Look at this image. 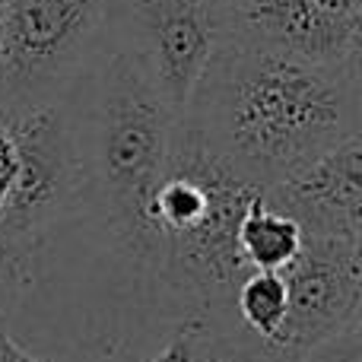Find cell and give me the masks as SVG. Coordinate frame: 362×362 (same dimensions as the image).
Here are the masks:
<instances>
[{
	"label": "cell",
	"instance_id": "obj_1",
	"mask_svg": "<svg viewBox=\"0 0 362 362\" xmlns=\"http://www.w3.org/2000/svg\"><path fill=\"white\" fill-rule=\"evenodd\" d=\"M359 57L312 61L223 32L178 124L261 191L296 178L362 131Z\"/></svg>",
	"mask_w": 362,
	"mask_h": 362
},
{
	"label": "cell",
	"instance_id": "obj_2",
	"mask_svg": "<svg viewBox=\"0 0 362 362\" xmlns=\"http://www.w3.org/2000/svg\"><path fill=\"white\" fill-rule=\"evenodd\" d=\"M64 102L86 175V223L127 270L163 296L175 318L163 280L165 242L153 200L169 165L178 118L124 35Z\"/></svg>",
	"mask_w": 362,
	"mask_h": 362
},
{
	"label": "cell",
	"instance_id": "obj_3",
	"mask_svg": "<svg viewBox=\"0 0 362 362\" xmlns=\"http://www.w3.org/2000/svg\"><path fill=\"white\" fill-rule=\"evenodd\" d=\"M127 0H6L0 118L64 102L124 35Z\"/></svg>",
	"mask_w": 362,
	"mask_h": 362
},
{
	"label": "cell",
	"instance_id": "obj_4",
	"mask_svg": "<svg viewBox=\"0 0 362 362\" xmlns=\"http://www.w3.org/2000/svg\"><path fill=\"white\" fill-rule=\"evenodd\" d=\"M4 121L16 144L19 165L0 213V251L19 270L25 289L35 251L48 242L51 232L86 213V175L67 102L4 115Z\"/></svg>",
	"mask_w": 362,
	"mask_h": 362
},
{
	"label": "cell",
	"instance_id": "obj_5",
	"mask_svg": "<svg viewBox=\"0 0 362 362\" xmlns=\"http://www.w3.org/2000/svg\"><path fill=\"white\" fill-rule=\"evenodd\" d=\"M280 274L286 280V318L264 344L276 362H299L325 340L362 325V242L305 238Z\"/></svg>",
	"mask_w": 362,
	"mask_h": 362
},
{
	"label": "cell",
	"instance_id": "obj_6",
	"mask_svg": "<svg viewBox=\"0 0 362 362\" xmlns=\"http://www.w3.org/2000/svg\"><path fill=\"white\" fill-rule=\"evenodd\" d=\"M226 29V0H127L124 6V38L175 118L185 115Z\"/></svg>",
	"mask_w": 362,
	"mask_h": 362
},
{
	"label": "cell",
	"instance_id": "obj_7",
	"mask_svg": "<svg viewBox=\"0 0 362 362\" xmlns=\"http://www.w3.org/2000/svg\"><path fill=\"white\" fill-rule=\"evenodd\" d=\"M305 238L362 242V134L321 156L296 178L264 191Z\"/></svg>",
	"mask_w": 362,
	"mask_h": 362
},
{
	"label": "cell",
	"instance_id": "obj_8",
	"mask_svg": "<svg viewBox=\"0 0 362 362\" xmlns=\"http://www.w3.org/2000/svg\"><path fill=\"white\" fill-rule=\"evenodd\" d=\"M302 229L286 216V213L274 210L264 200V194L245 210L242 223H238V248H242L245 261L255 270H276L296 261L302 251Z\"/></svg>",
	"mask_w": 362,
	"mask_h": 362
},
{
	"label": "cell",
	"instance_id": "obj_9",
	"mask_svg": "<svg viewBox=\"0 0 362 362\" xmlns=\"http://www.w3.org/2000/svg\"><path fill=\"white\" fill-rule=\"evenodd\" d=\"M238 327L267 344L286 318V280L276 270H251L232 296Z\"/></svg>",
	"mask_w": 362,
	"mask_h": 362
},
{
	"label": "cell",
	"instance_id": "obj_10",
	"mask_svg": "<svg viewBox=\"0 0 362 362\" xmlns=\"http://www.w3.org/2000/svg\"><path fill=\"white\" fill-rule=\"evenodd\" d=\"M362 325L346 327L344 334L325 340L321 346H315L312 353H305L299 362H362Z\"/></svg>",
	"mask_w": 362,
	"mask_h": 362
},
{
	"label": "cell",
	"instance_id": "obj_11",
	"mask_svg": "<svg viewBox=\"0 0 362 362\" xmlns=\"http://www.w3.org/2000/svg\"><path fill=\"white\" fill-rule=\"evenodd\" d=\"M16 144H13V134L6 127V121L0 118V213L6 206V197L13 191V181H16Z\"/></svg>",
	"mask_w": 362,
	"mask_h": 362
},
{
	"label": "cell",
	"instance_id": "obj_12",
	"mask_svg": "<svg viewBox=\"0 0 362 362\" xmlns=\"http://www.w3.org/2000/svg\"><path fill=\"white\" fill-rule=\"evenodd\" d=\"M4 13H6V0H0V32H4Z\"/></svg>",
	"mask_w": 362,
	"mask_h": 362
}]
</instances>
